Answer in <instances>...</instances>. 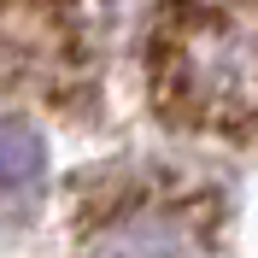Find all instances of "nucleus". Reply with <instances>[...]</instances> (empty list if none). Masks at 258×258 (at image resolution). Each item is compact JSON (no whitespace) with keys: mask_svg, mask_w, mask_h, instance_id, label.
Here are the masks:
<instances>
[{"mask_svg":"<svg viewBox=\"0 0 258 258\" xmlns=\"http://www.w3.org/2000/svg\"><path fill=\"white\" fill-rule=\"evenodd\" d=\"M82 41L88 0H0V94L77 82Z\"/></svg>","mask_w":258,"mask_h":258,"instance_id":"f03ea898","label":"nucleus"},{"mask_svg":"<svg viewBox=\"0 0 258 258\" xmlns=\"http://www.w3.org/2000/svg\"><path fill=\"white\" fill-rule=\"evenodd\" d=\"M47 159V147L35 135L30 123H0V188H18V182H30Z\"/></svg>","mask_w":258,"mask_h":258,"instance_id":"7ed1b4c3","label":"nucleus"},{"mask_svg":"<svg viewBox=\"0 0 258 258\" xmlns=\"http://www.w3.org/2000/svg\"><path fill=\"white\" fill-rule=\"evenodd\" d=\"M147 88L188 135L258 141V0H159Z\"/></svg>","mask_w":258,"mask_h":258,"instance_id":"f257e3e1","label":"nucleus"}]
</instances>
